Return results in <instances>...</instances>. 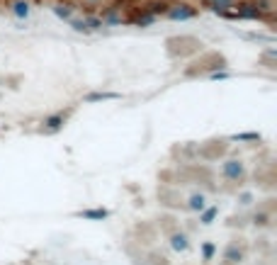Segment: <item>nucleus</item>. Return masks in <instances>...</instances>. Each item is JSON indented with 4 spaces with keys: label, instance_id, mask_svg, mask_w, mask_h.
<instances>
[{
    "label": "nucleus",
    "instance_id": "a211bd4d",
    "mask_svg": "<svg viewBox=\"0 0 277 265\" xmlns=\"http://www.w3.org/2000/svg\"><path fill=\"white\" fill-rule=\"evenodd\" d=\"M151 22H153V15H149V17H138V20H136L138 27H149Z\"/></svg>",
    "mask_w": 277,
    "mask_h": 265
},
{
    "label": "nucleus",
    "instance_id": "423d86ee",
    "mask_svg": "<svg viewBox=\"0 0 277 265\" xmlns=\"http://www.w3.org/2000/svg\"><path fill=\"white\" fill-rule=\"evenodd\" d=\"M78 217H83V219H93V222H100V219H107V217H110V212H107V210H85V212H81Z\"/></svg>",
    "mask_w": 277,
    "mask_h": 265
},
{
    "label": "nucleus",
    "instance_id": "9d476101",
    "mask_svg": "<svg viewBox=\"0 0 277 265\" xmlns=\"http://www.w3.org/2000/svg\"><path fill=\"white\" fill-rule=\"evenodd\" d=\"M170 246L175 251H187V236L185 234H175V236L170 238Z\"/></svg>",
    "mask_w": 277,
    "mask_h": 265
},
{
    "label": "nucleus",
    "instance_id": "f8f14e48",
    "mask_svg": "<svg viewBox=\"0 0 277 265\" xmlns=\"http://www.w3.org/2000/svg\"><path fill=\"white\" fill-rule=\"evenodd\" d=\"M54 13L56 17H61V20H71V5H54Z\"/></svg>",
    "mask_w": 277,
    "mask_h": 265
},
{
    "label": "nucleus",
    "instance_id": "412c9836",
    "mask_svg": "<svg viewBox=\"0 0 277 265\" xmlns=\"http://www.w3.org/2000/svg\"><path fill=\"white\" fill-rule=\"evenodd\" d=\"M255 224H267V217H265V214H260V217H255Z\"/></svg>",
    "mask_w": 277,
    "mask_h": 265
},
{
    "label": "nucleus",
    "instance_id": "5701e85b",
    "mask_svg": "<svg viewBox=\"0 0 277 265\" xmlns=\"http://www.w3.org/2000/svg\"><path fill=\"white\" fill-rule=\"evenodd\" d=\"M88 3H100V0H88Z\"/></svg>",
    "mask_w": 277,
    "mask_h": 265
},
{
    "label": "nucleus",
    "instance_id": "f3484780",
    "mask_svg": "<svg viewBox=\"0 0 277 265\" xmlns=\"http://www.w3.org/2000/svg\"><path fill=\"white\" fill-rule=\"evenodd\" d=\"M71 25H73V29H76V32H90V29H88V25H85V20H73Z\"/></svg>",
    "mask_w": 277,
    "mask_h": 265
},
{
    "label": "nucleus",
    "instance_id": "1a4fd4ad",
    "mask_svg": "<svg viewBox=\"0 0 277 265\" xmlns=\"http://www.w3.org/2000/svg\"><path fill=\"white\" fill-rule=\"evenodd\" d=\"M13 13H15V17H20V20H25L29 15V5L25 3V0H17L13 5Z\"/></svg>",
    "mask_w": 277,
    "mask_h": 265
},
{
    "label": "nucleus",
    "instance_id": "f257e3e1",
    "mask_svg": "<svg viewBox=\"0 0 277 265\" xmlns=\"http://www.w3.org/2000/svg\"><path fill=\"white\" fill-rule=\"evenodd\" d=\"M224 175H226L229 180H241V178H243V163L236 161V158L226 161V163H224Z\"/></svg>",
    "mask_w": 277,
    "mask_h": 265
},
{
    "label": "nucleus",
    "instance_id": "6ab92c4d",
    "mask_svg": "<svg viewBox=\"0 0 277 265\" xmlns=\"http://www.w3.org/2000/svg\"><path fill=\"white\" fill-rule=\"evenodd\" d=\"M158 10L163 13V10H166V5H163V3H153V5H151V13L156 15V13H158Z\"/></svg>",
    "mask_w": 277,
    "mask_h": 265
},
{
    "label": "nucleus",
    "instance_id": "4468645a",
    "mask_svg": "<svg viewBox=\"0 0 277 265\" xmlns=\"http://www.w3.org/2000/svg\"><path fill=\"white\" fill-rule=\"evenodd\" d=\"M260 139V134H255V131H250V134H236L234 141H258Z\"/></svg>",
    "mask_w": 277,
    "mask_h": 265
},
{
    "label": "nucleus",
    "instance_id": "aec40b11",
    "mask_svg": "<svg viewBox=\"0 0 277 265\" xmlns=\"http://www.w3.org/2000/svg\"><path fill=\"white\" fill-rule=\"evenodd\" d=\"M212 78L214 81H224V78H229V73H212Z\"/></svg>",
    "mask_w": 277,
    "mask_h": 265
},
{
    "label": "nucleus",
    "instance_id": "20e7f679",
    "mask_svg": "<svg viewBox=\"0 0 277 265\" xmlns=\"http://www.w3.org/2000/svg\"><path fill=\"white\" fill-rule=\"evenodd\" d=\"M63 122H66V117L58 112V114H49V117L44 119V126H46L49 131H58V129L63 126Z\"/></svg>",
    "mask_w": 277,
    "mask_h": 265
},
{
    "label": "nucleus",
    "instance_id": "0eeeda50",
    "mask_svg": "<svg viewBox=\"0 0 277 265\" xmlns=\"http://www.w3.org/2000/svg\"><path fill=\"white\" fill-rule=\"evenodd\" d=\"M100 100H119V93H90V95H85V102H100Z\"/></svg>",
    "mask_w": 277,
    "mask_h": 265
},
{
    "label": "nucleus",
    "instance_id": "39448f33",
    "mask_svg": "<svg viewBox=\"0 0 277 265\" xmlns=\"http://www.w3.org/2000/svg\"><path fill=\"white\" fill-rule=\"evenodd\" d=\"M209 5H212V10H217V13H222V15H229V10L236 8L234 0H209Z\"/></svg>",
    "mask_w": 277,
    "mask_h": 265
},
{
    "label": "nucleus",
    "instance_id": "9b49d317",
    "mask_svg": "<svg viewBox=\"0 0 277 265\" xmlns=\"http://www.w3.org/2000/svg\"><path fill=\"white\" fill-rule=\"evenodd\" d=\"M204 202H207V197L204 195H192L190 197V202H187V207L194 210V212H202L204 210Z\"/></svg>",
    "mask_w": 277,
    "mask_h": 265
},
{
    "label": "nucleus",
    "instance_id": "4be33fe9",
    "mask_svg": "<svg viewBox=\"0 0 277 265\" xmlns=\"http://www.w3.org/2000/svg\"><path fill=\"white\" fill-rule=\"evenodd\" d=\"M241 202H243V205H250V195H241Z\"/></svg>",
    "mask_w": 277,
    "mask_h": 265
},
{
    "label": "nucleus",
    "instance_id": "7ed1b4c3",
    "mask_svg": "<svg viewBox=\"0 0 277 265\" xmlns=\"http://www.w3.org/2000/svg\"><path fill=\"white\" fill-rule=\"evenodd\" d=\"M238 17H246V20H258L260 17V10H258V5H253V3H243V5H238Z\"/></svg>",
    "mask_w": 277,
    "mask_h": 265
},
{
    "label": "nucleus",
    "instance_id": "ddd939ff",
    "mask_svg": "<svg viewBox=\"0 0 277 265\" xmlns=\"http://www.w3.org/2000/svg\"><path fill=\"white\" fill-rule=\"evenodd\" d=\"M217 214H219V210H217V207H209V210L202 212L199 222H202V224H212V222H214V217H217Z\"/></svg>",
    "mask_w": 277,
    "mask_h": 265
},
{
    "label": "nucleus",
    "instance_id": "f03ea898",
    "mask_svg": "<svg viewBox=\"0 0 277 265\" xmlns=\"http://www.w3.org/2000/svg\"><path fill=\"white\" fill-rule=\"evenodd\" d=\"M168 17L170 20H190V17H194V10L187 8V5H175V8L168 10Z\"/></svg>",
    "mask_w": 277,
    "mask_h": 265
},
{
    "label": "nucleus",
    "instance_id": "dca6fc26",
    "mask_svg": "<svg viewBox=\"0 0 277 265\" xmlns=\"http://www.w3.org/2000/svg\"><path fill=\"white\" fill-rule=\"evenodd\" d=\"M85 25H88V29H100L105 22H102L100 17H88V20H85Z\"/></svg>",
    "mask_w": 277,
    "mask_h": 265
},
{
    "label": "nucleus",
    "instance_id": "6e6552de",
    "mask_svg": "<svg viewBox=\"0 0 277 265\" xmlns=\"http://www.w3.org/2000/svg\"><path fill=\"white\" fill-rule=\"evenodd\" d=\"M224 258L229 260V263H241V258H243V251L238 248V246H229L226 253H224Z\"/></svg>",
    "mask_w": 277,
    "mask_h": 265
},
{
    "label": "nucleus",
    "instance_id": "2eb2a0df",
    "mask_svg": "<svg viewBox=\"0 0 277 265\" xmlns=\"http://www.w3.org/2000/svg\"><path fill=\"white\" fill-rule=\"evenodd\" d=\"M202 253H204V260H212V258H214V253H217L214 243H204V246H202Z\"/></svg>",
    "mask_w": 277,
    "mask_h": 265
}]
</instances>
